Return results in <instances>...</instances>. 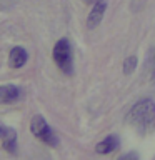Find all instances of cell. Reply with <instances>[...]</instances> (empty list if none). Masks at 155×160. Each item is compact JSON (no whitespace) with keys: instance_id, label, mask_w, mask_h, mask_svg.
<instances>
[{"instance_id":"6da1fadb","label":"cell","mask_w":155,"mask_h":160,"mask_svg":"<svg viewBox=\"0 0 155 160\" xmlns=\"http://www.w3.org/2000/svg\"><path fill=\"white\" fill-rule=\"evenodd\" d=\"M127 122L137 132L147 135L155 133V102L152 98H142L130 108Z\"/></svg>"},{"instance_id":"7a4b0ae2","label":"cell","mask_w":155,"mask_h":160,"mask_svg":"<svg viewBox=\"0 0 155 160\" xmlns=\"http://www.w3.org/2000/svg\"><path fill=\"white\" fill-rule=\"evenodd\" d=\"M52 58L55 65L60 68V72L65 75H73V53H72V45H70L67 37L58 38L52 50Z\"/></svg>"},{"instance_id":"3957f363","label":"cell","mask_w":155,"mask_h":160,"mask_svg":"<svg viewBox=\"0 0 155 160\" xmlns=\"http://www.w3.org/2000/svg\"><path fill=\"white\" fill-rule=\"evenodd\" d=\"M30 132L33 133V137L40 140V142L50 145V147H58V137L53 132V128L47 123L42 115H35L30 120Z\"/></svg>"},{"instance_id":"277c9868","label":"cell","mask_w":155,"mask_h":160,"mask_svg":"<svg viewBox=\"0 0 155 160\" xmlns=\"http://www.w3.org/2000/svg\"><path fill=\"white\" fill-rule=\"evenodd\" d=\"M0 140H2L3 150H7L12 155L17 153V132H15V128L0 125Z\"/></svg>"},{"instance_id":"5b68a950","label":"cell","mask_w":155,"mask_h":160,"mask_svg":"<svg viewBox=\"0 0 155 160\" xmlns=\"http://www.w3.org/2000/svg\"><path fill=\"white\" fill-rule=\"evenodd\" d=\"M107 5H108L107 0H95L93 2V7L87 17V27L88 28H95L100 25L105 12H107Z\"/></svg>"},{"instance_id":"8992f818","label":"cell","mask_w":155,"mask_h":160,"mask_svg":"<svg viewBox=\"0 0 155 160\" xmlns=\"http://www.w3.org/2000/svg\"><path fill=\"white\" fill-rule=\"evenodd\" d=\"M20 97H22V88L17 87V85L8 83V85H2L0 87V103L2 105L15 103L20 100Z\"/></svg>"},{"instance_id":"52a82bcc","label":"cell","mask_w":155,"mask_h":160,"mask_svg":"<svg viewBox=\"0 0 155 160\" xmlns=\"http://www.w3.org/2000/svg\"><path fill=\"white\" fill-rule=\"evenodd\" d=\"M28 60V52L23 47H13L8 52V65L12 68H22Z\"/></svg>"},{"instance_id":"ba28073f","label":"cell","mask_w":155,"mask_h":160,"mask_svg":"<svg viewBox=\"0 0 155 160\" xmlns=\"http://www.w3.org/2000/svg\"><path fill=\"white\" fill-rule=\"evenodd\" d=\"M118 138L115 137V135H108V137H105L102 142H98L97 143V147H95V152H97L98 155H108V153H112L115 152V150L118 148Z\"/></svg>"},{"instance_id":"9c48e42d","label":"cell","mask_w":155,"mask_h":160,"mask_svg":"<svg viewBox=\"0 0 155 160\" xmlns=\"http://www.w3.org/2000/svg\"><path fill=\"white\" fill-rule=\"evenodd\" d=\"M137 63H138V58L135 55H128L127 58L123 60V73L125 75H132L137 68Z\"/></svg>"},{"instance_id":"30bf717a","label":"cell","mask_w":155,"mask_h":160,"mask_svg":"<svg viewBox=\"0 0 155 160\" xmlns=\"http://www.w3.org/2000/svg\"><path fill=\"white\" fill-rule=\"evenodd\" d=\"M153 77H155V68H153Z\"/></svg>"},{"instance_id":"8fae6325","label":"cell","mask_w":155,"mask_h":160,"mask_svg":"<svg viewBox=\"0 0 155 160\" xmlns=\"http://www.w3.org/2000/svg\"><path fill=\"white\" fill-rule=\"evenodd\" d=\"M85 2H92V0H85Z\"/></svg>"}]
</instances>
